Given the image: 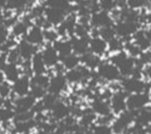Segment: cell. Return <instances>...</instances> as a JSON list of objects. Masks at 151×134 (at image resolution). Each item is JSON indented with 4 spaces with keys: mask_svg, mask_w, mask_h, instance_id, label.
Instances as JSON below:
<instances>
[{
    "mask_svg": "<svg viewBox=\"0 0 151 134\" xmlns=\"http://www.w3.org/2000/svg\"><path fill=\"white\" fill-rule=\"evenodd\" d=\"M111 63L115 65L121 76H131L135 68V59L127 55V52L120 51L111 57Z\"/></svg>",
    "mask_w": 151,
    "mask_h": 134,
    "instance_id": "obj_1",
    "label": "cell"
},
{
    "mask_svg": "<svg viewBox=\"0 0 151 134\" xmlns=\"http://www.w3.org/2000/svg\"><path fill=\"white\" fill-rule=\"evenodd\" d=\"M137 112H131V111H125L120 113L119 117L115 119L112 122L111 130L113 133L115 134H122L125 133L129 125L132 123V121L135 119Z\"/></svg>",
    "mask_w": 151,
    "mask_h": 134,
    "instance_id": "obj_2",
    "label": "cell"
},
{
    "mask_svg": "<svg viewBox=\"0 0 151 134\" xmlns=\"http://www.w3.org/2000/svg\"><path fill=\"white\" fill-rule=\"evenodd\" d=\"M140 24L133 22L119 21L114 27V30L117 36L122 38V41L129 43L131 41V35H134L139 30Z\"/></svg>",
    "mask_w": 151,
    "mask_h": 134,
    "instance_id": "obj_3",
    "label": "cell"
},
{
    "mask_svg": "<svg viewBox=\"0 0 151 134\" xmlns=\"http://www.w3.org/2000/svg\"><path fill=\"white\" fill-rule=\"evenodd\" d=\"M150 102L149 94L147 93L131 94L127 97V109L131 112H138Z\"/></svg>",
    "mask_w": 151,
    "mask_h": 134,
    "instance_id": "obj_4",
    "label": "cell"
},
{
    "mask_svg": "<svg viewBox=\"0 0 151 134\" xmlns=\"http://www.w3.org/2000/svg\"><path fill=\"white\" fill-rule=\"evenodd\" d=\"M92 72L87 67L84 65H79L77 68L66 71L64 75L66 80L69 83L72 84H77L82 81H87L89 79H91Z\"/></svg>",
    "mask_w": 151,
    "mask_h": 134,
    "instance_id": "obj_5",
    "label": "cell"
},
{
    "mask_svg": "<svg viewBox=\"0 0 151 134\" xmlns=\"http://www.w3.org/2000/svg\"><path fill=\"white\" fill-rule=\"evenodd\" d=\"M97 75L100 79L114 82L121 79V74L118 68L111 63H102L98 67Z\"/></svg>",
    "mask_w": 151,
    "mask_h": 134,
    "instance_id": "obj_6",
    "label": "cell"
},
{
    "mask_svg": "<svg viewBox=\"0 0 151 134\" xmlns=\"http://www.w3.org/2000/svg\"><path fill=\"white\" fill-rule=\"evenodd\" d=\"M77 24H78L77 15L74 12L67 14L66 17L64 18V20L59 26H57L56 31L58 33L59 37L60 36L64 37L66 35H70L71 37H73Z\"/></svg>",
    "mask_w": 151,
    "mask_h": 134,
    "instance_id": "obj_7",
    "label": "cell"
},
{
    "mask_svg": "<svg viewBox=\"0 0 151 134\" xmlns=\"http://www.w3.org/2000/svg\"><path fill=\"white\" fill-rule=\"evenodd\" d=\"M148 86L141 79L127 78L122 81V88L126 93L129 94H140L145 93V90H148Z\"/></svg>",
    "mask_w": 151,
    "mask_h": 134,
    "instance_id": "obj_8",
    "label": "cell"
},
{
    "mask_svg": "<svg viewBox=\"0 0 151 134\" xmlns=\"http://www.w3.org/2000/svg\"><path fill=\"white\" fill-rule=\"evenodd\" d=\"M67 80L63 74H55L51 76L49 80V85L47 88V93L59 95L67 88Z\"/></svg>",
    "mask_w": 151,
    "mask_h": 134,
    "instance_id": "obj_9",
    "label": "cell"
},
{
    "mask_svg": "<svg viewBox=\"0 0 151 134\" xmlns=\"http://www.w3.org/2000/svg\"><path fill=\"white\" fill-rule=\"evenodd\" d=\"M112 17L109 14V12L99 11L96 13H93L90 18V25L93 26V28L100 30L103 27H112Z\"/></svg>",
    "mask_w": 151,
    "mask_h": 134,
    "instance_id": "obj_10",
    "label": "cell"
},
{
    "mask_svg": "<svg viewBox=\"0 0 151 134\" xmlns=\"http://www.w3.org/2000/svg\"><path fill=\"white\" fill-rule=\"evenodd\" d=\"M36 101L37 100L34 97H32L30 94L16 97L13 100V111L15 112V113L30 112L32 111Z\"/></svg>",
    "mask_w": 151,
    "mask_h": 134,
    "instance_id": "obj_11",
    "label": "cell"
},
{
    "mask_svg": "<svg viewBox=\"0 0 151 134\" xmlns=\"http://www.w3.org/2000/svg\"><path fill=\"white\" fill-rule=\"evenodd\" d=\"M12 94L16 95V97H25L29 94L30 92V76L27 75H22L12 85Z\"/></svg>",
    "mask_w": 151,
    "mask_h": 134,
    "instance_id": "obj_12",
    "label": "cell"
},
{
    "mask_svg": "<svg viewBox=\"0 0 151 134\" xmlns=\"http://www.w3.org/2000/svg\"><path fill=\"white\" fill-rule=\"evenodd\" d=\"M68 13H66L63 9L54 7H45L44 16L45 20L48 22L51 26H59L60 24L64 20Z\"/></svg>",
    "mask_w": 151,
    "mask_h": 134,
    "instance_id": "obj_13",
    "label": "cell"
},
{
    "mask_svg": "<svg viewBox=\"0 0 151 134\" xmlns=\"http://www.w3.org/2000/svg\"><path fill=\"white\" fill-rule=\"evenodd\" d=\"M49 112L51 113V117L54 120L60 122L70 116L71 109L68 104H66L65 102L59 99Z\"/></svg>",
    "mask_w": 151,
    "mask_h": 134,
    "instance_id": "obj_14",
    "label": "cell"
},
{
    "mask_svg": "<svg viewBox=\"0 0 151 134\" xmlns=\"http://www.w3.org/2000/svg\"><path fill=\"white\" fill-rule=\"evenodd\" d=\"M127 93L123 91H117L112 94L111 98V111L116 113L120 114L121 112H125L127 110L126 100H127Z\"/></svg>",
    "mask_w": 151,
    "mask_h": 134,
    "instance_id": "obj_15",
    "label": "cell"
},
{
    "mask_svg": "<svg viewBox=\"0 0 151 134\" xmlns=\"http://www.w3.org/2000/svg\"><path fill=\"white\" fill-rule=\"evenodd\" d=\"M42 58L44 60L47 68L55 67L60 61V57L58 52L56 51L54 46L52 45H47L41 52Z\"/></svg>",
    "mask_w": 151,
    "mask_h": 134,
    "instance_id": "obj_16",
    "label": "cell"
},
{
    "mask_svg": "<svg viewBox=\"0 0 151 134\" xmlns=\"http://www.w3.org/2000/svg\"><path fill=\"white\" fill-rule=\"evenodd\" d=\"M17 50L23 61H28L37 53V46L29 44L25 39L20 41L17 45Z\"/></svg>",
    "mask_w": 151,
    "mask_h": 134,
    "instance_id": "obj_17",
    "label": "cell"
},
{
    "mask_svg": "<svg viewBox=\"0 0 151 134\" xmlns=\"http://www.w3.org/2000/svg\"><path fill=\"white\" fill-rule=\"evenodd\" d=\"M25 40L35 46L42 45L45 41L44 30L40 27L33 25L29 30H28L27 35L25 37Z\"/></svg>",
    "mask_w": 151,
    "mask_h": 134,
    "instance_id": "obj_18",
    "label": "cell"
},
{
    "mask_svg": "<svg viewBox=\"0 0 151 134\" xmlns=\"http://www.w3.org/2000/svg\"><path fill=\"white\" fill-rule=\"evenodd\" d=\"M91 38H78L73 36L71 38L73 53L78 56H82L89 52V42Z\"/></svg>",
    "mask_w": 151,
    "mask_h": 134,
    "instance_id": "obj_19",
    "label": "cell"
},
{
    "mask_svg": "<svg viewBox=\"0 0 151 134\" xmlns=\"http://www.w3.org/2000/svg\"><path fill=\"white\" fill-rule=\"evenodd\" d=\"M108 49V43L100 37L91 38L89 42V51L96 56H101Z\"/></svg>",
    "mask_w": 151,
    "mask_h": 134,
    "instance_id": "obj_20",
    "label": "cell"
},
{
    "mask_svg": "<svg viewBox=\"0 0 151 134\" xmlns=\"http://www.w3.org/2000/svg\"><path fill=\"white\" fill-rule=\"evenodd\" d=\"M3 73L5 76V79L9 83H13L21 76V68L18 64L15 63H8L3 68Z\"/></svg>",
    "mask_w": 151,
    "mask_h": 134,
    "instance_id": "obj_21",
    "label": "cell"
},
{
    "mask_svg": "<svg viewBox=\"0 0 151 134\" xmlns=\"http://www.w3.org/2000/svg\"><path fill=\"white\" fill-rule=\"evenodd\" d=\"M91 109L94 113L100 116H106L111 113V109L109 102L100 98H94L93 100Z\"/></svg>",
    "mask_w": 151,
    "mask_h": 134,
    "instance_id": "obj_22",
    "label": "cell"
},
{
    "mask_svg": "<svg viewBox=\"0 0 151 134\" xmlns=\"http://www.w3.org/2000/svg\"><path fill=\"white\" fill-rule=\"evenodd\" d=\"M30 69L34 75L46 74L47 67L45 63L44 60L42 58L41 52H37V53L32 57V59L30 60Z\"/></svg>",
    "mask_w": 151,
    "mask_h": 134,
    "instance_id": "obj_23",
    "label": "cell"
},
{
    "mask_svg": "<svg viewBox=\"0 0 151 134\" xmlns=\"http://www.w3.org/2000/svg\"><path fill=\"white\" fill-rule=\"evenodd\" d=\"M54 48L56 51L58 52L60 60L65 58L66 56H68L70 54L73 53V49H72V45H71L70 40H66V39H59L57 42H55L53 45Z\"/></svg>",
    "mask_w": 151,
    "mask_h": 134,
    "instance_id": "obj_24",
    "label": "cell"
},
{
    "mask_svg": "<svg viewBox=\"0 0 151 134\" xmlns=\"http://www.w3.org/2000/svg\"><path fill=\"white\" fill-rule=\"evenodd\" d=\"M79 59H80V63H82L85 67H87V68L90 70H93L96 68H98L99 65L102 63L99 56L94 55L90 51L87 52L86 54L80 56Z\"/></svg>",
    "mask_w": 151,
    "mask_h": 134,
    "instance_id": "obj_25",
    "label": "cell"
},
{
    "mask_svg": "<svg viewBox=\"0 0 151 134\" xmlns=\"http://www.w3.org/2000/svg\"><path fill=\"white\" fill-rule=\"evenodd\" d=\"M137 125L147 127L151 124V107H145L136 112L135 119Z\"/></svg>",
    "mask_w": 151,
    "mask_h": 134,
    "instance_id": "obj_26",
    "label": "cell"
},
{
    "mask_svg": "<svg viewBox=\"0 0 151 134\" xmlns=\"http://www.w3.org/2000/svg\"><path fill=\"white\" fill-rule=\"evenodd\" d=\"M96 120V114L93 112V110L91 108L85 109L84 111H82L81 115H80L78 126L83 128H89Z\"/></svg>",
    "mask_w": 151,
    "mask_h": 134,
    "instance_id": "obj_27",
    "label": "cell"
},
{
    "mask_svg": "<svg viewBox=\"0 0 151 134\" xmlns=\"http://www.w3.org/2000/svg\"><path fill=\"white\" fill-rule=\"evenodd\" d=\"M133 40H134V44L139 47L142 52L147 50L151 47V42L145 36V30H139L133 35Z\"/></svg>",
    "mask_w": 151,
    "mask_h": 134,
    "instance_id": "obj_28",
    "label": "cell"
},
{
    "mask_svg": "<svg viewBox=\"0 0 151 134\" xmlns=\"http://www.w3.org/2000/svg\"><path fill=\"white\" fill-rule=\"evenodd\" d=\"M37 126V122L35 119L28 121H23V122H14L13 130L18 134H24V133H29L30 130Z\"/></svg>",
    "mask_w": 151,
    "mask_h": 134,
    "instance_id": "obj_29",
    "label": "cell"
},
{
    "mask_svg": "<svg viewBox=\"0 0 151 134\" xmlns=\"http://www.w3.org/2000/svg\"><path fill=\"white\" fill-rule=\"evenodd\" d=\"M31 27H29L27 23L24 21H17L14 25L11 27L12 28V35L13 38H25L27 33Z\"/></svg>",
    "mask_w": 151,
    "mask_h": 134,
    "instance_id": "obj_30",
    "label": "cell"
},
{
    "mask_svg": "<svg viewBox=\"0 0 151 134\" xmlns=\"http://www.w3.org/2000/svg\"><path fill=\"white\" fill-rule=\"evenodd\" d=\"M50 78L46 74L44 75H33L30 78V86H35L47 91L49 85Z\"/></svg>",
    "mask_w": 151,
    "mask_h": 134,
    "instance_id": "obj_31",
    "label": "cell"
},
{
    "mask_svg": "<svg viewBox=\"0 0 151 134\" xmlns=\"http://www.w3.org/2000/svg\"><path fill=\"white\" fill-rule=\"evenodd\" d=\"M79 64H80L79 56L76 55L74 53L66 56L63 59H61V65L63 66V68L66 71L77 68L78 66H79Z\"/></svg>",
    "mask_w": 151,
    "mask_h": 134,
    "instance_id": "obj_32",
    "label": "cell"
},
{
    "mask_svg": "<svg viewBox=\"0 0 151 134\" xmlns=\"http://www.w3.org/2000/svg\"><path fill=\"white\" fill-rule=\"evenodd\" d=\"M15 116V112L13 109H9L1 106L0 107V123L7 124L9 123Z\"/></svg>",
    "mask_w": 151,
    "mask_h": 134,
    "instance_id": "obj_33",
    "label": "cell"
},
{
    "mask_svg": "<svg viewBox=\"0 0 151 134\" xmlns=\"http://www.w3.org/2000/svg\"><path fill=\"white\" fill-rule=\"evenodd\" d=\"M58 100H59L58 95L47 93L45 97L41 99V101L42 103V106L45 108V111H50Z\"/></svg>",
    "mask_w": 151,
    "mask_h": 134,
    "instance_id": "obj_34",
    "label": "cell"
},
{
    "mask_svg": "<svg viewBox=\"0 0 151 134\" xmlns=\"http://www.w3.org/2000/svg\"><path fill=\"white\" fill-rule=\"evenodd\" d=\"M74 36L78 38H90V25L78 23L74 31Z\"/></svg>",
    "mask_w": 151,
    "mask_h": 134,
    "instance_id": "obj_35",
    "label": "cell"
},
{
    "mask_svg": "<svg viewBox=\"0 0 151 134\" xmlns=\"http://www.w3.org/2000/svg\"><path fill=\"white\" fill-rule=\"evenodd\" d=\"M116 33L114 30V27H103L99 30V37L102 38L104 41L107 43L112 40L113 38H115Z\"/></svg>",
    "mask_w": 151,
    "mask_h": 134,
    "instance_id": "obj_36",
    "label": "cell"
},
{
    "mask_svg": "<svg viewBox=\"0 0 151 134\" xmlns=\"http://www.w3.org/2000/svg\"><path fill=\"white\" fill-rule=\"evenodd\" d=\"M29 4V2L27 1H21V0H17V1H8L6 2V7L5 9H9V11H22L25 8L27 7V5Z\"/></svg>",
    "mask_w": 151,
    "mask_h": 134,
    "instance_id": "obj_37",
    "label": "cell"
},
{
    "mask_svg": "<svg viewBox=\"0 0 151 134\" xmlns=\"http://www.w3.org/2000/svg\"><path fill=\"white\" fill-rule=\"evenodd\" d=\"M108 48L111 52H120L123 51V48H124V45H123V41L120 38H113L112 40H111L110 42H108Z\"/></svg>",
    "mask_w": 151,
    "mask_h": 134,
    "instance_id": "obj_38",
    "label": "cell"
},
{
    "mask_svg": "<svg viewBox=\"0 0 151 134\" xmlns=\"http://www.w3.org/2000/svg\"><path fill=\"white\" fill-rule=\"evenodd\" d=\"M124 47H125V49L127 50V53H129V57H131V58H133V59L138 58V57L142 54L141 49L134 44V43H131V42L126 43Z\"/></svg>",
    "mask_w": 151,
    "mask_h": 134,
    "instance_id": "obj_39",
    "label": "cell"
},
{
    "mask_svg": "<svg viewBox=\"0 0 151 134\" xmlns=\"http://www.w3.org/2000/svg\"><path fill=\"white\" fill-rule=\"evenodd\" d=\"M12 94V87L9 82L5 80L3 83L0 84V98L7 99L9 98Z\"/></svg>",
    "mask_w": 151,
    "mask_h": 134,
    "instance_id": "obj_40",
    "label": "cell"
},
{
    "mask_svg": "<svg viewBox=\"0 0 151 134\" xmlns=\"http://www.w3.org/2000/svg\"><path fill=\"white\" fill-rule=\"evenodd\" d=\"M44 38H45V41L49 43V45H53L55 42L59 40V35H58V33H57L56 30L48 28V30H44Z\"/></svg>",
    "mask_w": 151,
    "mask_h": 134,
    "instance_id": "obj_41",
    "label": "cell"
},
{
    "mask_svg": "<svg viewBox=\"0 0 151 134\" xmlns=\"http://www.w3.org/2000/svg\"><path fill=\"white\" fill-rule=\"evenodd\" d=\"M6 58H7L8 63L18 64L19 61H21V58H20V55H19V52L17 50V46L15 47V48H12V49H11L9 51L7 52Z\"/></svg>",
    "mask_w": 151,
    "mask_h": 134,
    "instance_id": "obj_42",
    "label": "cell"
},
{
    "mask_svg": "<svg viewBox=\"0 0 151 134\" xmlns=\"http://www.w3.org/2000/svg\"><path fill=\"white\" fill-rule=\"evenodd\" d=\"M99 7L103 12H112L113 9H116V2L111 1V0H106V1H100L99 2Z\"/></svg>",
    "mask_w": 151,
    "mask_h": 134,
    "instance_id": "obj_43",
    "label": "cell"
},
{
    "mask_svg": "<svg viewBox=\"0 0 151 134\" xmlns=\"http://www.w3.org/2000/svg\"><path fill=\"white\" fill-rule=\"evenodd\" d=\"M94 134H113V131L109 125H96L93 128Z\"/></svg>",
    "mask_w": 151,
    "mask_h": 134,
    "instance_id": "obj_44",
    "label": "cell"
},
{
    "mask_svg": "<svg viewBox=\"0 0 151 134\" xmlns=\"http://www.w3.org/2000/svg\"><path fill=\"white\" fill-rule=\"evenodd\" d=\"M9 39V30L4 25H0V47Z\"/></svg>",
    "mask_w": 151,
    "mask_h": 134,
    "instance_id": "obj_45",
    "label": "cell"
},
{
    "mask_svg": "<svg viewBox=\"0 0 151 134\" xmlns=\"http://www.w3.org/2000/svg\"><path fill=\"white\" fill-rule=\"evenodd\" d=\"M147 4V2L145 1H139V0H131V1L127 2V7L132 9H137L139 8L145 7V5Z\"/></svg>",
    "mask_w": 151,
    "mask_h": 134,
    "instance_id": "obj_46",
    "label": "cell"
},
{
    "mask_svg": "<svg viewBox=\"0 0 151 134\" xmlns=\"http://www.w3.org/2000/svg\"><path fill=\"white\" fill-rule=\"evenodd\" d=\"M111 122H113V116L111 113L106 116H100V118H99L97 121L99 125H109V124Z\"/></svg>",
    "mask_w": 151,
    "mask_h": 134,
    "instance_id": "obj_47",
    "label": "cell"
},
{
    "mask_svg": "<svg viewBox=\"0 0 151 134\" xmlns=\"http://www.w3.org/2000/svg\"><path fill=\"white\" fill-rule=\"evenodd\" d=\"M7 64V58H6V54L4 53H0V70H3L5 65Z\"/></svg>",
    "mask_w": 151,
    "mask_h": 134,
    "instance_id": "obj_48",
    "label": "cell"
},
{
    "mask_svg": "<svg viewBox=\"0 0 151 134\" xmlns=\"http://www.w3.org/2000/svg\"><path fill=\"white\" fill-rule=\"evenodd\" d=\"M143 73H144V75L146 76V78L151 79V64L145 66V68L143 70Z\"/></svg>",
    "mask_w": 151,
    "mask_h": 134,
    "instance_id": "obj_49",
    "label": "cell"
},
{
    "mask_svg": "<svg viewBox=\"0 0 151 134\" xmlns=\"http://www.w3.org/2000/svg\"><path fill=\"white\" fill-rule=\"evenodd\" d=\"M145 36L147 37V39L151 42V25L147 30H145Z\"/></svg>",
    "mask_w": 151,
    "mask_h": 134,
    "instance_id": "obj_50",
    "label": "cell"
},
{
    "mask_svg": "<svg viewBox=\"0 0 151 134\" xmlns=\"http://www.w3.org/2000/svg\"><path fill=\"white\" fill-rule=\"evenodd\" d=\"M5 21V17H4V13L2 9H0V25H3Z\"/></svg>",
    "mask_w": 151,
    "mask_h": 134,
    "instance_id": "obj_51",
    "label": "cell"
},
{
    "mask_svg": "<svg viewBox=\"0 0 151 134\" xmlns=\"http://www.w3.org/2000/svg\"><path fill=\"white\" fill-rule=\"evenodd\" d=\"M145 22H146V23L151 24V12H148V13L145 15Z\"/></svg>",
    "mask_w": 151,
    "mask_h": 134,
    "instance_id": "obj_52",
    "label": "cell"
},
{
    "mask_svg": "<svg viewBox=\"0 0 151 134\" xmlns=\"http://www.w3.org/2000/svg\"><path fill=\"white\" fill-rule=\"evenodd\" d=\"M5 80H6V79H5V76H4L3 71H2V70H0V84L3 83Z\"/></svg>",
    "mask_w": 151,
    "mask_h": 134,
    "instance_id": "obj_53",
    "label": "cell"
},
{
    "mask_svg": "<svg viewBox=\"0 0 151 134\" xmlns=\"http://www.w3.org/2000/svg\"><path fill=\"white\" fill-rule=\"evenodd\" d=\"M67 134H84V132L81 131L80 130H76L74 132H70V133H67Z\"/></svg>",
    "mask_w": 151,
    "mask_h": 134,
    "instance_id": "obj_54",
    "label": "cell"
},
{
    "mask_svg": "<svg viewBox=\"0 0 151 134\" xmlns=\"http://www.w3.org/2000/svg\"><path fill=\"white\" fill-rule=\"evenodd\" d=\"M5 7H6V2H5V1H0V9H2Z\"/></svg>",
    "mask_w": 151,
    "mask_h": 134,
    "instance_id": "obj_55",
    "label": "cell"
},
{
    "mask_svg": "<svg viewBox=\"0 0 151 134\" xmlns=\"http://www.w3.org/2000/svg\"><path fill=\"white\" fill-rule=\"evenodd\" d=\"M37 134H49V133H47L44 130H38V132H37Z\"/></svg>",
    "mask_w": 151,
    "mask_h": 134,
    "instance_id": "obj_56",
    "label": "cell"
},
{
    "mask_svg": "<svg viewBox=\"0 0 151 134\" xmlns=\"http://www.w3.org/2000/svg\"><path fill=\"white\" fill-rule=\"evenodd\" d=\"M84 134H94V133H93V130H87L86 131L84 132Z\"/></svg>",
    "mask_w": 151,
    "mask_h": 134,
    "instance_id": "obj_57",
    "label": "cell"
},
{
    "mask_svg": "<svg viewBox=\"0 0 151 134\" xmlns=\"http://www.w3.org/2000/svg\"><path fill=\"white\" fill-rule=\"evenodd\" d=\"M0 134H2V130H1V128H0Z\"/></svg>",
    "mask_w": 151,
    "mask_h": 134,
    "instance_id": "obj_58",
    "label": "cell"
},
{
    "mask_svg": "<svg viewBox=\"0 0 151 134\" xmlns=\"http://www.w3.org/2000/svg\"><path fill=\"white\" fill-rule=\"evenodd\" d=\"M122 134H127V133H126V132H125V133H122Z\"/></svg>",
    "mask_w": 151,
    "mask_h": 134,
    "instance_id": "obj_59",
    "label": "cell"
},
{
    "mask_svg": "<svg viewBox=\"0 0 151 134\" xmlns=\"http://www.w3.org/2000/svg\"><path fill=\"white\" fill-rule=\"evenodd\" d=\"M150 48H151V47H150ZM149 52H150V53H151V49H150V51H149Z\"/></svg>",
    "mask_w": 151,
    "mask_h": 134,
    "instance_id": "obj_60",
    "label": "cell"
},
{
    "mask_svg": "<svg viewBox=\"0 0 151 134\" xmlns=\"http://www.w3.org/2000/svg\"><path fill=\"white\" fill-rule=\"evenodd\" d=\"M24 134H29V133H24Z\"/></svg>",
    "mask_w": 151,
    "mask_h": 134,
    "instance_id": "obj_61",
    "label": "cell"
},
{
    "mask_svg": "<svg viewBox=\"0 0 151 134\" xmlns=\"http://www.w3.org/2000/svg\"><path fill=\"white\" fill-rule=\"evenodd\" d=\"M150 127H151V124H150Z\"/></svg>",
    "mask_w": 151,
    "mask_h": 134,
    "instance_id": "obj_62",
    "label": "cell"
},
{
    "mask_svg": "<svg viewBox=\"0 0 151 134\" xmlns=\"http://www.w3.org/2000/svg\"><path fill=\"white\" fill-rule=\"evenodd\" d=\"M150 134H151V132H150Z\"/></svg>",
    "mask_w": 151,
    "mask_h": 134,
    "instance_id": "obj_63",
    "label": "cell"
}]
</instances>
